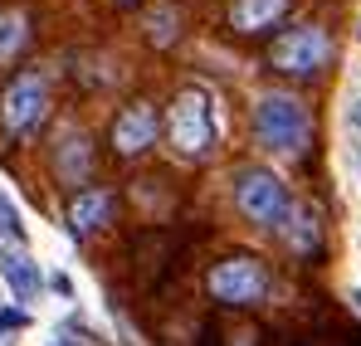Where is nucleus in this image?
<instances>
[{
  "label": "nucleus",
  "mask_w": 361,
  "mask_h": 346,
  "mask_svg": "<svg viewBox=\"0 0 361 346\" xmlns=\"http://www.w3.org/2000/svg\"><path fill=\"white\" fill-rule=\"evenodd\" d=\"M108 215H113V195H108V190H83V195H73V205H68V230L83 239V234L103 230Z\"/></svg>",
  "instance_id": "9"
},
{
  "label": "nucleus",
  "mask_w": 361,
  "mask_h": 346,
  "mask_svg": "<svg viewBox=\"0 0 361 346\" xmlns=\"http://www.w3.org/2000/svg\"><path fill=\"white\" fill-rule=\"evenodd\" d=\"M235 205H240L259 230H283V220H288V210H293L288 185L274 171H264V166H244V171L235 175Z\"/></svg>",
  "instance_id": "2"
},
{
  "label": "nucleus",
  "mask_w": 361,
  "mask_h": 346,
  "mask_svg": "<svg viewBox=\"0 0 361 346\" xmlns=\"http://www.w3.org/2000/svg\"><path fill=\"white\" fill-rule=\"evenodd\" d=\"M254 137L259 147L279 152V156H302V147L312 142V117L293 93H264L254 108Z\"/></svg>",
  "instance_id": "1"
},
{
  "label": "nucleus",
  "mask_w": 361,
  "mask_h": 346,
  "mask_svg": "<svg viewBox=\"0 0 361 346\" xmlns=\"http://www.w3.org/2000/svg\"><path fill=\"white\" fill-rule=\"evenodd\" d=\"M352 302H357V312H361V288H352Z\"/></svg>",
  "instance_id": "18"
},
{
  "label": "nucleus",
  "mask_w": 361,
  "mask_h": 346,
  "mask_svg": "<svg viewBox=\"0 0 361 346\" xmlns=\"http://www.w3.org/2000/svg\"><path fill=\"white\" fill-rule=\"evenodd\" d=\"M0 278L10 283V292H15L20 302H35V297H39V288H44L39 264H35L25 249H15V244H0Z\"/></svg>",
  "instance_id": "8"
},
{
  "label": "nucleus",
  "mask_w": 361,
  "mask_h": 346,
  "mask_svg": "<svg viewBox=\"0 0 361 346\" xmlns=\"http://www.w3.org/2000/svg\"><path fill=\"white\" fill-rule=\"evenodd\" d=\"M25 15H0V58H10L20 44H25Z\"/></svg>",
  "instance_id": "14"
},
{
  "label": "nucleus",
  "mask_w": 361,
  "mask_h": 346,
  "mask_svg": "<svg viewBox=\"0 0 361 346\" xmlns=\"http://www.w3.org/2000/svg\"><path fill=\"white\" fill-rule=\"evenodd\" d=\"M283 234H288L293 254H312V249H317V239H322L317 210H307V205H293V210H288V220H283Z\"/></svg>",
  "instance_id": "11"
},
{
  "label": "nucleus",
  "mask_w": 361,
  "mask_h": 346,
  "mask_svg": "<svg viewBox=\"0 0 361 346\" xmlns=\"http://www.w3.org/2000/svg\"><path fill=\"white\" fill-rule=\"evenodd\" d=\"M0 234H5V239H20V234H25L20 215H15V205H10L5 195H0Z\"/></svg>",
  "instance_id": "15"
},
{
  "label": "nucleus",
  "mask_w": 361,
  "mask_h": 346,
  "mask_svg": "<svg viewBox=\"0 0 361 346\" xmlns=\"http://www.w3.org/2000/svg\"><path fill=\"white\" fill-rule=\"evenodd\" d=\"M347 117H352V127H357V132H361V98H357V103H352V113H347Z\"/></svg>",
  "instance_id": "17"
},
{
  "label": "nucleus",
  "mask_w": 361,
  "mask_h": 346,
  "mask_svg": "<svg viewBox=\"0 0 361 346\" xmlns=\"http://www.w3.org/2000/svg\"><path fill=\"white\" fill-rule=\"evenodd\" d=\"M264 292H269V273H264V264L249 259V254H235V259H225V264L210 268V297L225 302V307H249V302H259Z\"/></svg>",
  "instance_id": "4"
},
{
  "label": "nucleus",
  "mask_w": 361,
  "mask_h": 346,
  "mask_svg": "<svg viewBox=\"0 0 361 346\" xmlns=\"http://www.w3.org/2000/svg\"><path fill=\"white\" fill-rule=\"evenodd\" d=\"M283 10H288V0H235L230 20H235V30H244V35H259V30L279 25Z\"/></svg>",
  "instance_id": "10"
},
{
  "label": "nucleus",
  "mask_w": 361,
  "mask_h": 346,
  "mask_svg": "<svg viewBox=\"0 0 361 346\" xmlns=\"http://www.w3.org/2000/svg\"><path fill=\"white\" fill-rule=\"evenodd\" d=\"M171 142H176L180 156H205L215 147V113H210V98L200 88L176 98V108H171Z\"/></svg>",
  "instance_id": "5"
},
{
  "label": "nucleus",
  "mask_w": 361,
  "mask_h": 346,
  "mask_svg": "<svg viewBox=\"0 0 361 346\" xmlns=\"http://www.w3.org/2000/svg\"><path fill=\"white\" fill-rule=\"evenodd\" d=\"M54 346H68V342H54Z\"/></svg>",
  "instance_id": "19"
},
{
  "label": "nucleus",
  "mask_w": 361,
  "mask_h": 346,
  "mask_svg": "<svg viewBox=\"0 0 361 346\" xmlns=\"http://www.w3.org/2000/svg\"><path fill=\"white\" fill-rule=\"evenodd\" d=\"M176 25H180V15L171 10V5L152 10V15H147V35H152V44H171V39H176Z\"/></svg>",
  "instance_id": "13"
},
{
  "label": "nucleus",
  "mask_w": 361,
  "mask_h": 346,
  "mask_svg": "<svg viewBox=\"0 0 361 346\" xmlns=\"http://www.w3.org/2000/svg\"><path fill=\"white\" fill-rule=\"evenodd\" d=\"M44 113H49V83H44V73H20V78H10L5 98H0L5 127H10V132H35V127L44 122Z\"/></svg>",
  "instance_id": "6"
},
{
  "label": "nucleus",
  "mask_w": 361,
  "mask_h": 346,
  "mask_svg": "<svg viewBox=\"0 0 361 346\" xmlns=\"http://www.w3.org/2000/svg\"><path fill=\"white\" fill-rule=\"evenodd\" d=\"M327 58H332V39L317 25H298V30L274 39V68L288 73V78H312Z\"/></svg>",
  "instance_id": "3"
},
{
  "label": "nucleus",
  "mask_w": 361,
  "mask_h": 346,
  "mask_svg": "<svg viewBox=\"0 0 361 346\" xmlns=\"http://www.w3.org/2000/svg\"><path fill=\"white\" fill-rule=\"evenodd\" d=\"M20 327H25V312H10V307H5V312H0V332H20Z\"/></svg>",
  "instance_id": "16"
},
{
  "label": "nucleus",
  "mask_w": 361,
  "mask_h": 346,
  "mask_svg": "<svg viewBox=\"0 0 361 346\" xmlns=\"http://www.w3.org/2000/svg\"><path fill=\"white\" fill-rule=\"evenodd\" d=\"M157 108H147V103H132L127 113H118L113 122V147H118V156H142L152 142H157Z\"/></svg>",
  "instance_id": "7"
},
{
  "label": "nucleus",
  "mask_w": 361,
  "mask_h": 346,
  "mask_svg": "<svg viewBox=\"0 0 361 346\" xmlns=\"http://www.w3.org/2000/svg\"><path fill=\"white\" fill-rule=\"evenodd\" d=\"M59 175L63 180H83L88 175V142L83 137H63V147H59Z\"/></svg>",
  "instance_id": "12"
}]
</instances>
